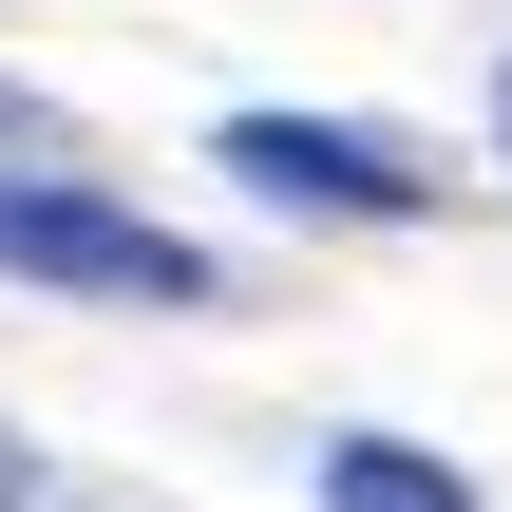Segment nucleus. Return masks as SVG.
I'll return each instance as SVG.
<instances>
[{"label":"nucleus","mask_w":512,"mask_h":512,"mask_svg":"<svg viewBox=\"0 0 512 512\" xmlns=\"http://www.w3.org/2000/svg\"><path fill=\"white\" fill-rule=\"evenodd\" d=\"M494 133H512V76H494Z\"/></svg>","instance_id":"7"},{"label":"nucleus","mask_w":512,"mask_h":512,"mask_svg":"<svg viewBox=\"0 0 512 512\" xmlns=\"http://www.w3.org/2000/svg\"><path fill=\"white\" fill-rule=\"evenodd\" d=\"M19 475H38V456H19V437H0V494H19Z\"/></svg>","instance_id":"6"},{"label":"nucleus","mask_w":512,"mask_h":512,"mask_svg":"<svg viewBox=\"0 0 512 512\" xmlns=\"http://www.w3.org/2000/svg\"><path fill=\"white\" fill-rule=\"evenodd\" d=\"M209 152H228L266 209H304V228H418V209H437L418 133H361V114H228Z\"/></svg>","instance_id":"2"},{"label":"nucleus","mask_w":512,"mask_h":512,"mask_svg":"<svg viewBox=\"0 0 512 512\" xmlns=\"http://www.w3.org/2000/svg\"><path fill=\"white\" fill-rule=\"evenodd\" d=\"M0 152H76V114H57L38 76H0Z\"/></svg>","instance_id":"4"},{"label":"nucleus","mask_w":512,"mask_h":512,"mask_svg":"<svg viewBox=\"0 0 512 512\" xmlns=\"http://www.w3.org/2000/svg\"><path fill=\"white\" fill-rule=\"evenodd\" d=\"M0 512H76V494H38V475H19V494H0Z\"/></svg>","instance_id":"5"},{"label":"nucleus","mask_w":512,"mask_h":512,"mask_svg":"<svg viewBox=\"0 0 512 512\" xmlns=\"http://www.w3.org/2000/svg\"><path fill=\"white\" fill-rule=\"evenodd\" d=\"M0 285H76V304H209V247L114 209L57 152H0Z\"/></svg>","instance_id":"1"},{"label":"nucleus","mask_w":512,"mask_h":512,"mask_svg":"<svg viewBox=\"0 0 512 512\" xmlns=\"http://www.w3.org/2000/svg\"><path fill=\"white\" fill-rule=\"evenodd\" d=\"M323 512H475V475L418 437H323Z\"/></svg>","instance_id":"3"}]
</instances>
